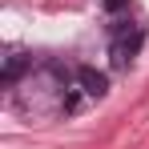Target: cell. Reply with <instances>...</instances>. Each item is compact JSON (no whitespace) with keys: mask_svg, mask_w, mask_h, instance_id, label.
<instances>
[{"mask_svg":"<svg viewBox=\"0 0 149 149\" xmlns=\"http://www.w3.org/2000/svg\"><path fill=\"white\" fill-rule=\"evenodd\" d=\"M24 69H28V56H24V52H8V56H4V85L12 89L16 77L24 73Z\"/></svg>","mask_w":149,"mask_h":149,"instance_id":"2","label":"cell"},{"mask_svg":"<svg viewBox=\"0 0 149 149\" xmlns=\"http://www.w3.org/2000/svg\"><path fill=\"white\" fill-rule=\"evenodd\" d=\"M101 4H105V12H109V16H117L121 8H129V0H101Z\"/></svg>","mask_w":149,"mask_h":149,"instance_id":"4","label":"cell"},{"mask_svg":"<svg viewBox=\"0 0 149 149\" xmlns=\"http://www.w3.org/2000/svg\"><path fill=\"white\" fill-rule=\"evenodd\" d=\"M73 81L89 93V97H105V93H109V77L97 73L93 65H77V69H73Z\"/></svg>","mask_w":149,"mask_h":149,"instance_id":"1","label":"cell"},{"mask_svg":"<svg viewBox=\"0 0 149 149\" xmlns=\"http://www.w3.org/2000/svg\"><path fill=\"white\" fill-rule=\"evenodd\" d=\"M85 97H89V93H85L81 85H65V93H61V109H65V113H81Z\"/></svg>","mask_w":149,"mask_h":149,"instance_id":"3","label":"cell"}]
</instances>
